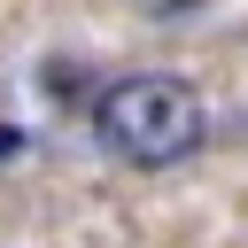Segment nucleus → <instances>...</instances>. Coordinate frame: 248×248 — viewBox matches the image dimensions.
<instances>
[{
	"instance_id": "obj_1",
	"label": "nucleus",
	"mask_w": 248,
	"mask_h": 248,
	"mask_svg": "<svg viewBox=\"0 0 248 248\" xmlns=\"http://www.w3.org/2000/svg\"><path fill=\"white\" fill-rule=\"evenodd\" d=\"M209 116H202V93L186 78H163V70H140V78H116L101 101H93V140L140 170H170L202 147Z\"/></svg>"
},
{
	"instance_id": "obj_2",
	"label": "nucleus",
	"mask_w": 248,
	"mask_h": 248,
	"mask_svg": "<svg viewBox=\"0 0 248 248\" xmlns=\"http://www.w3.org/2000/svg\"><path fill=\"white\" fill-rule=\"evenodd\" d=\"M0 155H16V132H0Z\"/></svg>"
}]
</instances>
